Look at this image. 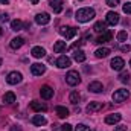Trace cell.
<instances>
[{"mask_svg":"<svg viewBox=\"0 0 131 131\" xmlns=\"http://www.w3.org/2000/svg\"><path fill=\"white\" fill-rule=\"evenodd\" d=\"M40 95H41L43 99H50L53 96V89L50 85H43L41 90H40Z\"/></svg>","mask_w":131,"mask_h":131,"instance_id":"cell-10","label":"cell"},{"mask_svg":"<svg viewBox=\"0 0 131 131\" xmlns=\"http://www.w3.org/2000/svg\"><path fill=\"white\" fill-rule=\"evenodd\" d=\"M23 44H25V38H23V37H15V38H12L11 43H9V46H11L12 49H20Z\"/></svg>","mask_w":131,"mask_h":131,"instance_id":"cell-16","label":"cell"},{"mask_svg":"<svg viewBox=\"0 0 131 131\" xmlns=\"http://www.w3.org/2000/svg\"><path fill=\"white\" fill-rule=\"evenodd\" d=\"M8 3H9L8 0H0V5H8Z\"/></svg>","mask_w":131,"mask_h":131,"instance_id":"cell-39","label":"cell"},{"mask_svg":"<svg viewBox=\"0 0 131 131\" xmlns=\"http://www.w3.org/2000/svg\"><path fill=\"white\" fill-rule=\"evenodd\" d=\"M121 119H122V114H119V113L108 114V116L105 117V124H108V125H114V124L121 122Z\"/></svg>","mask_w":131,"mask_h":131,"instance_id":"cell-13","label":"cell"},{"mask_svg":"<svg viewBox=\"0 0 131 131\" xmlns=\"http://www.w3.org/2000/svg\"><path fill=\"white\" fill-rule=\"evenodd\" d=\"M31 72H32V75H35V76H41L46 72V66L40 64V63H35V64L31 66Z\"/></svg>","mask_w":131,"mask_h":131,"instance_id":"cell-8","label":"cell"},{"mask_svg":"<svg viewBox=\"0 0 131 131\" xmlns=\"http://www.w3.org/2000/svg\"><path fill=\"white\" fill-rule=\"evenodd\" d=\"M95 15H96V12H95L93 8H81V9H78L75 18H76L79 23H87V21L93 20Z\"/></svg>","mask_w":131,"mask_h":131,"instance_id":"cell-1","label":"cell"},{"mask_svg":"<svg viewBox=\"0 0 131 131\" xmlns=\"http://www.w3.org/2000/svg\"><path fill=\"white\" fill-rule=\"evenodd\" d=\"M29 105H31V108H32L34 111H46V110H47V107H46L44 104L38 102V101H32Z\"/></svg>","mask_w":131,"mask_h":131,"instance_id":"cell-19","label":"cell"},{"mask_svg":"<svg viewBox=\"0 0 131 131\" xmlns=\"http://www.w3.org/2000/svg\"><path fill=\"white\" fill-rule=\"evenodd\" d=\"M21 79H23V76H21L20 72H11V73H8V76H6V82L11 84V85H17V84H20Z\"/></svg>","mask_w":131,"mask_h":131,"instance_id":"cell-5","label":"cell"},{"mask_svg":"<svg viewBox=\"0 0 131 131\" xmlns=\"http://www.w3.org/2000/svg\"><path fill=\"white\" fill-rule=\"evenodd\" d=\"M102 104L101 102H90L89 105H87V113H96V111H99V110H102Z\"/></svg>","mask_w":131,"mask_h":131,"instance_id":"cell-17","label":"cell"},{"mask_svg":"<svg viewBox=\"0 0 131 131\" xmlns=\"http://www.w3.org/2000/svg\"><path fill=\"white\" fill-rule=\"evenodd\" d=\"M60 34L64 37L66 40H72L78 34V29L73 28V26H63V28H60Z\"/></svg>","mask_w":131,"mask_h":131,"instance_id":"cell-3","label":"cell"},{"mask_svg":"<svg viewBox=\"0 0 131 131\" xmlns=\"http://www.w3.org/2000/svg\"><path fill=\"white\" fill-rule=\"evenodd\" d=\"M32 124L34 125H37V127H41V125L46 124V117L41 116V114H35V116L32 117Z\"/></svg>","mask_w":131,"mask_h":131,"instance_id":"cell-22","label":"cell"},{"mask_svg":"<svg viewBox=\"0 0 131 131\" xmlns=\"http://www.w3.org/2000/svg\"><path fill=\"white\" fill-rule=\"evenodd\" d=\"M69 99H70V102H72L73 105H76V104L81 101V95H79L78 92H72V93H70V96H69Z\"/></svg>","mask_w":131,"mask_h":131,"instance_id":"cell-28","label":"cell"},{"mask_svg":"<svg viewBox=\"0 0 131 131\" xmlns=\"http://www.w3.org/2000/svg\"><path fill=\"white\" fill-rule=\"evenodd\" d=\"M95 32H98V34H104V32H107V23H102V21H98L96 25H95Z\"/></svg>","mask_w":131,"mask_h":131,"instance_id":"cell-27","label":"cell"},{"mask_svg":"<svg viewBox=\"0 0 131 131\" xmlns=\"http://www.w3.org/2000/svg\"><path fill=\"white\" fill-rule=\"evenodd\" d=\"M110 66H111V69H113V70H117V72H121V70L124 69V66H125V61H124L121 57H114V58L111 60Z\"/></svg>","mask_w":131,"mask_h":131,"instance_id":"cell-7","label":"cell"},{"mask_svg":"<svg viewBox=\"0 0 131 131\" xmlns=\"http://www.w3.org/2000/svg\"><path fill=\"white\" fill-rule=\"evenodd\" d=\"M66 41H57L55 44H53V52L55 53H61V52H64L66 50Z\"/></svg>","mask_w":131,"mask_h":131,"instance_id":"cell-23","label":"cell"},{"mask_svg":"<svg viewBox=\"0 0 131 131\" xmlns=\"http://www.w3.org/2000/svg\"><path fill=\"white\" fill-rule=\"evenodd\" d=\"M66 82L69 84V85H78L79 82H81V76H79V73L76 72V70H70L67 75H66Z\"/></svg>","mask_w":131,"mask_h":131,"instance_id":"cell-2","label":"cell"},{"mask_svg":"<svg viewBox=\"0 0 131 131\" xmlns=\"http://www.w3.org/2000/svg\"><path fill=\"white\" fill-rule=\"evenodd\" d=\"M8 20H9V15H8V14H2V15H0V21H2V23H5V21H8Z\"/></svg>","mask_w":131,"mask_h":131,"instance_id":"cell-35","label":"cell"},{"mask_svg":"<svg viewBox=\"0 0 131 131\" xmlns=\"http://www.w3.org/2000/svg\"><path fill=\"white\" fill-rule=\"evenodd\" d=\"M119 2H121V0H107V5H108L110 8H116V6L119 5Z\"/></svg>","mask_w":131,"mask_h":131,"instance_id":"cell-32","label":"cell"},{"mask_svg":"<svg viewBox=\"0 0 131 131\" xmlns=\"http://www.w3.org/2000/svg\"><path fill=\"white\" fill-rule=\"evenodd\" d=\"M49 6L52 8V11L55 14H60L63 11V0H50L49 2Z\"/></svg>","mask_w":131,"mask_h":131,"instance_id":"cell-14","label":"cell"},{"mask_svg":"<svg viewBox=\"0 0 131 131\" xmlns=\"http://www.w3.org/2000/svg\"><path fill=\"white\" fill-rule=\"evenodd\" d=\"M3 102L5 104H14L15 102V95L12 93V92H8V93H5V96H3Z\"/></svg>","mask_w":131,"mask_h":131,"instance_id":"cell-26","label":"cell"},{"mask_svg":"<svg viewBox=\"0 0 131 131\" xmlns=\"http://www.w3.org/2000/svg\"><path fill=\"white\" fill-rule=\"evenodd\" d=\"M55 111H57V114H58V117H61V119H64L69 116V110L66 108V107H61V105H58L57 108H55Z\"/></svg>","mask_w":131,"mask_h":131,"instance_id":"cell-25","label":"cell"},{"mask_svg":"<svg viewBox=\"0 0 131 131\" xmlns=\"http://www.w3.org/2000/svg\"><path fill=\"white\" fill-rule=\"evenodd\" d=\"M130 66H131V60H130Z\"/></svg>","mask_w":131,"mask_h":131,"instance_id":"cell-43","label":"cell"},{"mask_svg":"<svg viewBox=\"0 0 131 131\" xmlns=\"http://www.w3.org/2000/svg\"><path fill=\"white\" fill-rule=\"evenodd\" d=\"M89 90H90L92 93H101V92L104 90V85H102L99 81H93V82L89 84Z\"/></svg>","mask_w":131,"mask_h":131,"instance_id":"cell-15","label":"cell"},{"mask_svg":"<svg viewBox=\"0 0 131 131\" xmlns=\"http://www.w3.org/2000/svg\"><path fill=\"white\" fill-rule=\"evenodd\" d=\"M61 131H72V125H70V124H64V125H61Z\"/></svg>","mask_w":131,"mask_h":131,"instance_id":"cell-34","label":"cell"},{"mask_svg":"<svg viewBox=\"0 0 131 131\" xmlns=\"http://www.w3.org/2000/svg\"><path fill=\"white\" fill-rule=\"evenodd\" d=\"M29 2H31L32 5H37V3H38V0H29Z\"/></svg>","mask_w":131,"mask_h":131,"instance_id":"cell-40","label":"cell"},{"mask_svg":"<svg viewBox=\"0 0 131 131\" xmlns=\"http://www.w3.org/2000/svg\"><path fill=\"white\" fill-rule=\"evenodd\" d=\"M70 64H72V61H70V58L66 57V55H61V57L57 60V67H60V69H67V67H70Z\"/></svg>","mask_w":131,"mask_h":131,"instance_id":"cell-11","label":"cell"},{"mask_svg":"<svg viewBox=\"0 0 131 131\" xmlns=\"http://www.w3.org/2000/svg\"><path fill=\"white\" fill-rule=\"evenodd\" d=\"M121 49H122V52H130V50H131V46H128V44H125V46H122Z\"/></svg>","mask_w":131,"mask_h":131,"instance_id":"cell-37","label":"cell"},{"mask_svg":"<svg viewBox=\"0 0 131 131\" xmlns=\"http://www.w3.org/2000/svg\"><path fill=\"white\" fill-rule=\"evenodd\" d=\"M124 12L125 14H131V2H127L124 5Z\"/></svg>","mask_w":131,"mask_h":131,"instance_id":"cell-33","label":"cell"},{"mask_svg":"<svg viewBox=\"0 0 131 131\" xmlns=\"http://www.w3.org/2000/svg\"><path fill=\"white\" fill-rule=\"evenodd\" d=\"M75 131H90V128H89L87 125H84V124H79V125L75 128Z\"/></svg>","mask_w":131,"mask_h":131,"instance_id":"cell-30","label":"cell"},{"mask_svg":"<svg viewBox=\"0 0 131 131\" xmlns=\"http://www.w3.org/2000/svg\"><path fill=\"white\" fill-rule=\"evenodd\" d=\"M110 49L108 47H99L98 50L95 52V55H96V58H105V57H108L110 55Z\"/></svg>","mask_w":131,"mask_h":131,"instance_id":"cell-21","label":"cell"},{"mask_svg":"<svg viewBox=\"0 0 131 131\" xmlns=\"http://www.w3.org/2000/svg\"><path fill=\"white\" fill-rule=\"evenodd\" d=\"M119 79H121L122 82H128V79H130V75L124 72V73H121V76H119Z\"/></svg>","mask_w":131,"mask_h":131,"instance_id":"cell-31","label":"cell"},{"mask_svg":"<svg viewBox=\"0 0 131 131\" xmlns=\"http://www.w3.org/2000/svg\"><path fill=\"white\" fill-rule=\"evenodd\" d=\"M23 26H25V25H23V21H21V20H12V21H11V29H12V31H15V32L21 31V29H23Z\"/></svg>","mask_w":131,"mask_h":131,"instance_id":"cell-24","label":"cell"},{"mask_svg":"<svg viewBox=\"0 0 131 131\" xmlns=\"http://www.w3.org/2000/svg\"><path fill=\"white\" fill-rule=\"evenodd\" d=\"M49 21H50V15H49L47 12H40V14L35 15V23L40 25V26H44V25H47Z\"/></svg>","mask_w":131,"mask_h":131,"instance_id":"cell-6","label":"cell"},{"mask_svg":"<svg viewBox=\"0 0 131 131\" xmlns=\"http://www.w3.org/2000/svg\"><path fill=\"white\" fill-rule=\"evenodd\" d=\"M128 96H130V92L127 89H119V90H116L113 93V101L117 102V104H121V102H124L125 99L128 98Z\"/></svg>","mask_w":131,"mask_h":131,"instance_id":"cell-4","label":"cell"},{"mask_svg":"<svg viewBox=\"0 0 131 131\" xmlns=\"http://www.w3.org/2000/svg\"><path fill=\"white\" fill-rule=\"evenodd\" d=\"M127 38H128L127 31H121V32H117V40H119V41H127Z\"/></svg>","mask_w":131,"mask_h":131,"instance_id":"cell-29","label":"cell"},{"mask_svg":"<svg viewBox=\"0 0 131 131\" xmlns=\"http://www.w3.org/2000/svg\"><path fill=\"white\" fill-rule=\"evenodd\" d=\"M31 53H32L34 58H43V57L46 55V50H44L43 47H40V46H35V47H32Z\"/></svg>","mask_w":131,"mask_h":131,"instance_id":"cell-18","label":"cell"},{"mask_svg":"<svg viewBox=\"0 0 131 131\" xmlns=\"http://www.w3.org/2000/svg\"><path fill=\"white\" fill-rule=\"evenodd\" d=\"M0 66H2V58H0Z\"/></svg>","mask_w":131,"mask_h":131,"instance_id":"cell-42","label":"cell"},{"mask_svg":"<svg viewBox=\"0 0 131 131\" xmlns=\"http://www.w3.org/2000/svg\"><path fill=\"white\" fill-rule=\"evenodd\" d=\"M9 131H21V128H20L18 125H12V127H11V130H9Z\"/></svg>","mask_w":131,"mask_h":131,"instance_id":"cell-38","label":"cell"},{"mask_svg":"<svg viewBox=\"0 0 131 131\" xmlns=\"http://www.w3.org/2000/svg\"><path fill=\"white\" fill-rule=\"evenodd\" d=\"M73 60H75L76 63H84V61H85V53H84L81 49H78V50L73 52Z\"/></svg>","mask_w":131,"mask_h":131,"instance_id":"cell-20","label":"cell"},{"mask_svg":"<svg viewBox=\"0 0 131 131\" xmlns=\"http://www.w3.org/2000/svg\"><path fill=\"white\" fill-rule=\"evenodd\" d=\"M2 34H3V29H2V28H0V37H2Z\"/></svg>","mask_w":131,"mask_h":131,"instance_id":"cell-41","label":"cell"},{"mask_svg":"<svg viewBox=\"0 0 131 131\" xmlns=\"http://www.w3.org/2000/svg\"><path fill=\"white\" fill-rule=\"evenodd\" d=\"M107 21V25H110V26H114V25H117L119 23V14H116V12H113V11H110L108 14H107V18H105Z\"/></svg>","mask_w":131,"mask_h":131,"instance_id":"cell-9","label":"cell"},{"mask_svg":"<svg viewBox=\"0 0 131 131\" xmlns=\"http://www.w3.org/2000/svg\"><path fill=\"white\" fill-rule=\"evenodd\" d=\"M111 38H113V34L110 32V31H107V32L101 34V35L98 37V40H96L95 43H98V44H105V43L111 41Z\"/></svg>","mask_w":131,"mask_h":131,"instance_id":"cell-12","label":"cell"},{"mask_svg":"<svg viewBox=\"0 0 131 131\" xmlns=\"http://www.w3.org/2000/svg\"><path fill=\"white\" fill-rule=\"evenodd\" d=\"M114 131H127V127L125 125H119V127H116Z\"/></svg>","mask_w":131,"mask_h":131,"instance_id":"cell-36","label":"cell"}]
</instances>
